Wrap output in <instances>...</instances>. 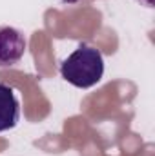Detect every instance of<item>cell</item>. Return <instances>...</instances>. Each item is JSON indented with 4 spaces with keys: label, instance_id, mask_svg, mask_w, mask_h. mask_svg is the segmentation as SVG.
<instances>
[{
    "label": "cell",
    "instance_id": "277c9868",
    "mask_svg": "<svg viewBox=\"0 0 155 156\" xmlns=\"http://www.w3.org/2000/svg\"><path fill=\"white\" fill-rule=\"evenodd\" d=\"M137 2H141L142 5H146V7H153L155 0H137Z\"/></svg>",
    "mask_w": 155,
    "mask_h": 156
},
{
    "label": "cell",
    "instance_id": "7a4b0ae2",
    "mask_svg": "<svg viewBox=\"0 0 155 156\" xmlns=\"http://www.w3.org/2000/svg\"><path fill=\"white\" fill-rule=\"evenodd\" d=\"M28 42L24 35L11 27V26H0V67H11L18 64L26 53Z\"/></svg>",
    "mask_w": 155,
    "mask_h": 156
},
{
    "label": "cell",
    "instance_id": "5b68a950",
    "mask_svg": "<svg viewBox=\"0 0 155 156\" xmlns=\"http://www.w3.org/2000/svg\"><path fill=\"white\" fill-rule=\"evenodd\" d=\"M64 4H75V2H78V0H62Z\"/></svg>",
    "mask_w": 155,
    "mask_h": 156
},
{
    "label": "cell",
    "instance_id": "3957f363",
    "mask_svg": "<svg viewBox=\"0 0 155 156\" xmlns=\"http://www.w3.org/2000/svg\"><path fill=\"white\" fill-rule=\"evenodd\" d=\"M18 118H20V104L15 91L9 85L0 83V133L13 129L18 123Z\"/></svg>",
    "mask_w": 155,
    "mask_h": 156
},
{
    "label": "cell",
    "instance_id": "6da1fadb",
    "mask_svg": "<svg viewBox=\"0 0 155 156\" xmlns=\"http://www.w3.org/2000/svg\"><path fill=\"white\" fill-rule=\"evenodd\" d=\"M62 78L78 89H88L97 85L104 75V58L97 47L78 45L77 49L62 62Z\"/></svg>",
    "mask_w": 155,
    "mask_h": 156
}]
</instances>
